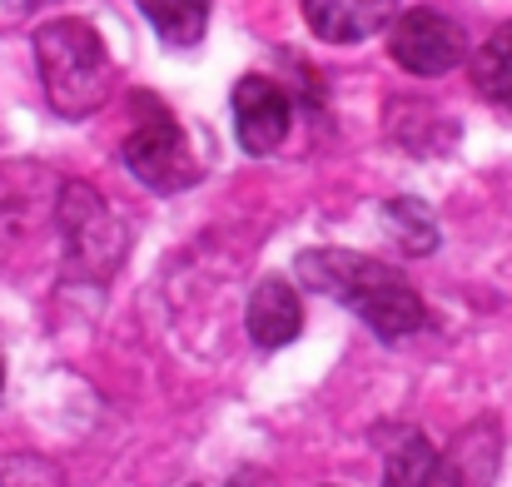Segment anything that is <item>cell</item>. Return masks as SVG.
I'll return each mask as SVG.
<instances>
[{"mask_svg": "<svg viewBox=\"0 0 512 487\" xmlns=\"http://www.w3.org/2000/svg\"><path fill=\"white\" fill-rule=\"evenodd\" d=\"M299 274L309 279V289L339 299L343 309H353L383 338H408L428 324V304L418 299V289L378 259H363L348 249H309L299 254Z\"/></svg>", "mask_w": 512, "mask_h": 487, "instance_id": "obj_1", "label": "cell"}, {"mask_svg": "<svg viewBox=\"0 0 512 487\" xmlns=\"http://www.w3.org/2000/svg\"><path fill=\"white\" fill-rule=\"evenodd\" d=\"M35 65H40L50 110L65 120H85L110 100V85H115L110 50L95 35V25H85L75 15L45 20L35 30Z\"/></svg>", "mask_w": 512, "mask_h": 487, "instance_id": "obj_2", "label": "cell"}, {"mask_svg": "<svg viewBox=\"0 0 512 487\" xmlns=\"http://www.w3.org/2000/svg\"><path fill=\"white\" fill-rule=\"evenodd\" d=\"M388 50H393V60H398L408 75L438 80V75H448V70H458V65L468 60V35H463V25L448 20L443 10L418 5V10L393 15Z\"/></svg>", "mask_w": 512, "mask_h": 487, "instance_id": "obj_3", "label": "cell"}, {"mask_svg": "<svg viewBox=\"0 0 512 487\" xmlns=\"http://www.w3.org/2000/svg\"><path fill=\"white\" fill-rule=\"evenodd\" d=\"M60 229L70 244V259L80 274H110L125 254V224L110 214V204L90 184H65L60 189Z\"/></svg>", "mask_w": 512, "mask_h": 487, "instance_id": "obj_4", "label": "cell"}, {"mask_svg": "<svg viewBox=\"0 0 512 487\" xmlns=\"http://www.w3.org/2000/svg\"><path fill=\"white\" fill-rule=\"evenodd\" d=\"M125 169L150 184L155 194H179L199 179V160L189 155L184 130L174 125L160 105H150V120H140L125 140Z\"/></svg>", "mask_w": 512, "mask_h": 487, "instance_id": "obj_5", "label": "cell"}, {"mask_svg": "<svg viewBox=\"0 0 512 487\" xmlns=\"http://www.w3.org/2000/svg\"><path fill=\"white\" fill-rule=\"evenodd\" d=\"M289 120H294V105H289V95H284L274 80L244 75V80L234 85V135H239V145H244L249 155L279 150L284 135H289Z\"/></svg>", "mask_w": 512, "mask_h": 487, "instance_id": "obj_6", "label": "cell"}, {"mask_svg": "<svg viewBox=\"0 0 512 487\" xmlns=\"http://www.w3.org/2000/svg\"><path fill=\"white\" fill-rule=\"evenodd\" d=\"M304 5V20L319 40L329 45H358L368 35H378L388 20H393V5L398 0H299Z\"/></svg>", "mask_w": 512, "mask_h": 487, "instance_id": "obj_7", "label": "cell"}, {"mask_svg": "<svg viewBox=\"0 0 512 487\" xmlns=\"http://www.w3.org/2000/svg\"><path fill=\"white\" fill-rule=\"evenodd\" d=\"M383 487H478L473 468L463 463V453L443 458L438 448H428L423 438H408L403 448L388 453Z\"/></svg>", "mask_w": 512, "mask_h": 487, "instance_id": "obj_8", "label": "cell"}, {"mask_svg": "<svg viewBox=\"0 0 512 487\" xmlns=\"http://www.w3.org/2000/svg\"><path fill=\"white\" fill-rule=\"evenodd\" d=\"M299 328H304L299 294H294L284 279H264V284L254 289V299H249V338H254L259 348H284V343L299 338Z\"/></svg>", "mask_w": 512, "mask_h": 487, "instance_id": "obj_9", "label": "cell"}, {"mask_svg": "<svg viewBox=\"0 0 512 487\" xmlns=\"http://www.w3.org/2000/svg\"><path fill=\"white\" fill-rule=\"evenodd\" d=\"M140 15L155 25V35L165 45H199L204 40V25H209V0H135Z\"/></svg>", "mask_w": 512, "mask_h": 487, "instance_id": "obj_10", "label": "cell"}, {"mask_svg": "<svg viewBox=\"0 0 512 487\" xmlns=\"http://www.w3.org/2000/svg\"><path fill=\"white\" fill-rule=\"evenodd\" d=\"M468 70H473V85H478L483 100L512 105V20L483 40V50H473Z\"/></svg>", "mask_w": 512, "mask_h": 487, "instance_id": "obj_11", "label": "cell"}, {"mask_svg": "<svg viewBox=\"0 0 512 487\" xmlns=\"http://www.w3.org/2000/svg\"><path fill=\"white\" fill-rule=\"evenodd\" d=\"M383 224H388V234L398 239L403 254H433L438 249V224L418 199H393L383 209Z\"/></svg>", "mask_w": 512, "mask_h": 487, "instance_id": "obj_12", "label": "cell"}, {"mask_svg": "<svg viewBox=\"0 0 512 487\" xmlns=\"http://www.w3.org/2000/svg\"><path fill=\"white\" fill-rule=\"evenodd\" d=\"M0 487H65V478L45 458H0Z\"/></svg>", "mask_w": 512, "mask_h": 487, "instance_id": "obj_13", "label": "cell"}, {"mask_svg": "<svg viewBox=\"0 0 512 487\" xmlns=\"http://www.w3.org/2000/svg\"><path fill=\"white\" fill-rule=\"evenodd\" d=\"M15 5H40V0H15Z\"/></svg>", "mask_w": 512, "mask_h": 487, "instance_id": "obj_14", "label": "cell"}, {"mask_svg": "<svg viewBox=\"0 0 512 487\" xmlns=\"http://www.w3.org/2000/svg\"><path fill=\"white\" fill-rule=\"evenodd\" d=\"M0 388H5V368H0Z\"/></svg>", "mask_w": 512, "mask_h": 487, "instance_id": "obj_15", "label": "cell"}]
</instances>
